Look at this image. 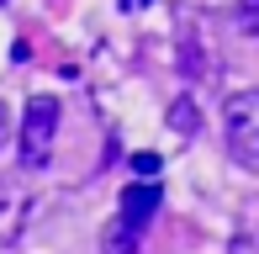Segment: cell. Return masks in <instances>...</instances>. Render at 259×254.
Segmentation results:
<instances>
[{
  "label": "cell",
  "instance_id": "6da1fadb",
  "mask_svg": "<svg viewBox=\"0 0 259 254\" xmlns=\"http://www.w3.org/2000/svg\"><path fill=\"white\" fill-rule=\"evenodd\" d=\"M222 133H228V148L238 164L259 170V90H238L222 106Z\"/></svg>",
  "mask_w": 259,
  "mask_h": 254
},
{
  "label": "cell",
  "instance_id": "7a4b0ae2",
  "mask_svg": "<svg viewBox=\"0 0 259 254\" xmlns=\"http://www.w3.org/2000/svg\"><path fill=\"white\" fill-rule=\"evenodd\" d=\"M53 138H58V101L53 96H32L27 117H21V164L42 170L48 154H53Z\"/></svg>",
  "mask_w": 259,
  "mask_h": 254
},
{
  "label": "cell",
  "instance_id": "3957f363",
  "mask_svg": "<svg viewBox=\"0 0 259 254\" xmlns=\"http://www.w3.org/2000/svg\"><path fill=\"white\" fill-rule=\"evenodd\" d=\"M159 201H164V196H159L154 180H133V186L122 191V223L143 233V228H148V217L159 212Z\"/></svg>",
  "mask_w": 259,
  "mask_h": 254
},
{
  "label": "cell",
  "instance_id": "277c9868",
  "mask_svg": "<svg viewBox=\"0 0 259 254\" xmlns=\"http://www.w3.org/2000/svg\"><path fill=\"white\" fill-rule=\"evenodd\" d=\"M101 254H138V228H127L122 217H116V223L101 233Z\"/></svg>",
  "mask_w": 259,
  "mask_h": 254
},
{
  "label": "cell",
  "instance_id": "5b68a950",
  "mask_svg": "<svg viewBox=\"0 0 259 254\" xmlns=\"http://www.w3.org/2000/svg\"><path fill=\"white\" fill-rule=\"evenodd\" d=\"M169 127H175L180 138H196V133H201V111H196L191 96H180V101L169 106Z\"/></svg>",
  "mask_w": 259,
  "mask_h": 254
},
{
  "label": "cell",
  "instance_id": "8992f818",
  "mask_svg": "<svg viewBox=\"0 0 259 254\" xmlns=\"http://www.w3.org/2000/svg\"><path fill=\"white\" fill-rule=\"evenodd\" d=\"M233 21H238V32H243L249 43H259V0H238Z\"/></svg>",
  "mask_w": 259,
  "mask_h": 254
},
{
  "label": "cell",
  "instance_id": "52a82bcc",
  "mask_svg": "<svg viewBox=\"0 0 259 254\" xmlns=\"http://www.w3.org/2000/svg\"><path fill=\"white\" fill-rule=\"evenodd\" d=\"M133 175H138V180H154V175H159V154H138V159H133Z\"/></svg>",
  "mask_w": 259,
  "mask_h": 254
},
{
  "label": "cell",
  "instance_id": "ba28073f",
  "mask_svg": "<svg viewBox=\"0 0 259 254\" xmlns=\"http://www.w3.org/2000/svg\"><path fill=\"white\" fill-rule=\"evenodd\" d=\"M6 127H11V117H6V101H0V148H6Z\"/></svg>",
  "mask_w": 259,
  "mask_h": 254
},
{
  "label": "cell",
  "instance_id": "9c48e42d",
  "mask_svg": "<svg viewBox=\"0 0 259 254\" xmlns=\"http://www.w3.org/2000/svg\"><path fill=\"white\" fill-rule=\"evenodd\" d=\"M122 6H127V11H143V6H148V0H122Z\"/></svg>",
  "mask_w": 259,
  "mask_h": 254
}]
</instances>
